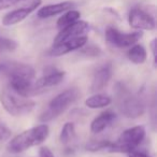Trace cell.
Segmentation results:
<instances>
[{
  "label": "cell",
  "instance_id": "19",
  "mask_svg": "<svg viewBox=\"0 0 157 157\" xmlns=\"http://www.w3.org/2000/svg\"><path fill=\"white\" fill-rule=\"evenodd\" d=\"M75 127L73 123H66L63 127L61 128L60 135H59V141L63 145H70L72 142L75 140Z\"/></svg>",
  "mask_w": 157,
  "mask_h": 157
},
{
  "label": "cell",
  "instance_id": "7",
  "mask_svg": "<svg viewBox=\"0 0 157 157\" xmlns=\"http://www.w3.org/2000/svg\"><path fill=\"white\" fill-rule=\"evenodd\" d=\"M42 0H21L17 5V9L12 10L2 17V25L5 26H13L23 22L30 13H33L37 8L40 7Z\"/></svg>",
  "mask_w": 157,
  "mask_h": 157
},
{
  "label": "cell",
  "instance_id": "11",
  "mask_svg": "<svg viewBox=\"0 0 157 157\" xmlns=\"http://www.w3.org/2000/svg\"><path fill=\"white\" fill-rule=\"evenodd\" d=\"M87 35H84L74 38H68V39L61 40L59 42H54L48 51V54L55 57L63 56V55H66L68 53L73 52V51L85 46V44L87 43Z\"/></svg>",
  "mask_w": 157,
  "mask_h": 157
},
{
  "label": "cell",
  "instance_id": "6",
  "mask_svg": "<svg viewBox=\"0 0 157 157\" xmlns=\"http://www.w3.org/2000/svg\"><path fill=\"white\" fill-rule=\"evenodd\" d=\"M144 138H145L144 126H141V125L133 126L123 131L120 137L116 139V141L112 142L109 147V152L124 153V154L135 152L138 146L142 143Z\"/></svg>",
  "mask_w": 157,
  "mask_h": 157
},
{
  "label": "cell",
  "instance_id": "25",
  "mask_svg": "<svg viewBox=\"0 0 157 157\" xmlns=\"http://www.w3.org/2000/svg\"><path fill=\"white\" fill-rule=\"evenodd\" d=\"M39 157H55V156L50 148L46 147V146H43L39 151Z\"/></svg>",
  "mask_w": 157,
  "mask_h": 157
},
{
  "label": "cell",
  "instance_id": "15",
  "mask_svg": "<svg viewBox=\"0 0 157 157\" xmlns=\"http://www.w3.org/2000/svg\"><path fill=\"white\" fill-rule=\"evenodd\" d=\"M116 115L112 111H105L99 114L97 117L94 118V121L90 124V131L93 133H100L103 130L111 126L112 123L115 121Z\"/></svg>",
  "mask_w": 157,
  "mask_h": 157
},
{
  "label": "cell",
  "instance_id": "5",
  "mask_svg": "<svg viewBox=\"0 0 157 157\" xmlns=\"http://www.w3.org/2000/svg\"><path fill=\"white\" fill-rule=\"evenodd\" d=\"M0 102L5 110L12 116H23L29 114L36 108V102L29 97L18 95L11 88L6 87L0 94Z\"/></svg>",
  "mask_w": 157,
  "mask_h": 157
},
{
  "label": "cell",
  "instance_id": "21",
  "mask_svg": "<svg viewBox=\"0 0 157 157\" xmlns=\"http://www.w3.org/2000/svg\"><path fill=\"white\" fill-rule=\"evenodd\" d=\"M17 48V43L10 38L0 37V54L13 52Z\"/></svg>",
  "mask_w": 157,
  "mask_h": 157
},
{
  "label": "cell",
  "instance_id": "4",
  "mask_svg": "<svg viewBox=\"0 0 157 157\" xmlns=\"http://www.w3.org/2000/svg\"><path fill=\"white\" fill-rule=\"evenodd\" d=\"M78 96H80V92L78 88H68L63 90L50 101L48 108L41 113L39 120L42 123H48L57 118L63 113H65L68 108L78 100Z\"/></svg>",
  "mask_w": 157,
  "mask_h": 157
},
{
  "label": "cell",
  "instance_id": "26",
  "mask_svg": "<svg viewBox=\"0 0 157 157\" xmlns=\"http://www.w3.org/2000/svg\"><path fill=\"white\" fill-rule=\"evenodd\" d=\"M151 50H152L153 58H154V63H156V39H153L150 44Z\"/></svg>",
  "mask_w": 157,
  "mask_h": 157
},
{
  "label": "cell",
  "instance_id": "13",
  "mask_svg": "<svg viewBox=\"0 0 157 157\" xmlns=\"http://www.w3.org/2000/svg\"><path fill=\"white\" fill-rule=\"evenodd\" d=\"M112 78L111 65H105L95 71L90 84V90L93 93H98L107 87L108 83Z\"/></svg>",
  "mask_w": 157,
  "mask_h": 157
},
{
  "label": "cell",
  "instance_id": "9",
  "mask_svg": "<svg viewBox=\"0 0 157 157\" xmlns=\"http://www.w3.org/2000/svg\"><path fill=\"white\" fill-rule=\"evenodd\" d=\"M65 76V71H60V70L56 69L48 71L41 78H38L37 81H33V87H31V97L42 94L45 90H48L50 88L60 84L63 81Z\"/></svg>",
  "mask_w": 157,
  "mask_h": 157
},
{
  "label": "cell",
  "instance_id": "3",
  "mask_svg": "<svg viewBox=\"0 0 157 157\" xmlns=\"http://www.w3.org/2000/svg\"><path fill=\"white\" fill-rule=\"evenodd\" d=\"M50 135V128L46 124H41L24 130L23 132L12 138L7 145L8 152L12 154H18L27 151L33 146L43 143Z\"/></svg>",
  "mask_w": 157,
  "mask_h": 157
},
{
  "label": "cell",
  "instance_id": "1",
  "mask_svg": "<svg viewBox=\"0 0 157 157\" xmlns=\"http://www.w3.org/2000/svg\"><path fill=\"white\" fill-rule=\"evenodd\" d=\"M35 76V69L28 63L13 60L0 63V78L8 82V87L24 97H31Z\"/></svg>",
  "mask_w": 157,
  "mask_h": 157
},
{
  "label": "cell",
  "instance_id": "20",
  "mask_svg": "<svg viewBox=\"0 0 157 157\" xmlns=\"http://www.w3.org/2000/svg\"><path fill=\"white\" fill-rule=\"evenodd\" d=\"M112 142L109 140H93L86 143L85 148L90 152H97L101 150H109Z\"/></svg>",
  "mask_w": 157,
  "mask_h": 157
},
{
  "label": "cell",
  "instance_id": "23",
  "mask_svg": "<svg viewBox=\"0 0 157 157\" xmlns=\"http://www.w3.org/2000/svg\"><path fill=\"white\" fill-rule=\"evenodd\" d=\"M10 137H11V130L7 126L0 123V143L9 140Z\"/></svg>",
  "mask_w": 157,
  "mask_h": 157
},
{
  "label": "cell",
  "instance_id": "8",
  "mask_svg": "<svg viewBox=\"0 0 157 157\" xmlns=\"http://www.w3.org/2000/svg\"><path fill=\"white\" fill-rule=\"evenodd\" d=\"M105 39L111 45L117 48H130L136 44L142 37L141 31H135V33H122L115 27H108L105 29Z\"/></svg>",
  "mask_w": 157,
  "mask_h": 157
},
{
  "label": "cell",
  "instance_id": "24",
  "mask_svg": "<svg viewBox=\"0 0 157 157\" xmlns=\"http://www.w3.org/2000/svg\"><path fill=\"white\" fill-rule=\"evenodd\" d=\"M21 0H0V11L17 5Z\"/></svg>",
  "mask_w": 157,
  "mask_h": 157
},
{
  "label": "cell",
  "instance_id": "22",
  "mask_svg": "<svg viewBox=\"0 0 157 157\" xmlns=\"http://www.w3.org/2000/svg\"><path fill=\"white\" fill-rule=\"evenodd\" d=\"M100 53H101V50L96 45H90V46H87V48L82 50V54L85 55V56H87V57L99 56Z\"/></svg>",
  "mask_w": 157,
  "mask_h": 157
},
{
  "label": "cell",
  "instance_id": "10",
  "mask_svg": "<svg viewBox=\"0 0 157 157\" xmlns=\"http://www.w3.org/2000/svg\"><path fill=\"white\" fill-rule=\"evenodd\" d=\"M128 22L132 28L138 30H153L155 29V18L147 10L141 7H135L130 10Z\"/></svg>",
  "mask_w": 157,
  "mask_h": 157
},
{
  "label": "cell",
  "instance_id": "2",
  "mask_svg": "<svg viewBox=\"0 0 157 157\" xmlns=\"http://www.w3.org/2000/svg\"><path fill=\"white\" fill-rule=\"evenodd\" d=\"M116 107L120 112L128 118H138L145 112V103L143 99L132 93L125 84L116 83L114 90Z\"/></svg>",
  "mask_w": 157,
  "mask_h": 157
},
{
  "label": "cell",
  "instance_id": "17",
  "mask_svg": "<svg viewBox=\"0 0 157 157\" xmlns=\"http://www.w3.org/2000/svg\"><path fill=\"white\" fill-rule=\"evenodd\" d=\"M127 57L135 65H142L145 63L147 54H146V50L143 45L136 43L132 46H130L129 51L127 52Z\"/></svg>",
  "mask_w": 157,
  "mask_h": 157
},
{
  "label": "cell",
  "instance_id": "27",
  "mask_svg": "<svg viewBox=\"0 0 157 157\" xmlns=\"http://www.w3.org/2000/svg\"><path fill=\"white\" fill-rule=\"evenodd\" d=\"M128 155H129V157H151V156H148V155H146L145 153L137 152V151H135V152L129 153Z\"/></svg>",
  "mask_w": 157,
  "mask_h": 157
},
{
  "label": "cell",
  "instance_id": "14",
  "mask_svg": "<svg viewBox=\"0 0 157 157\" xmlns=\"http://www.w3.org/2000/svg\"><path fill=\"white\" fill-rule=\"evenodd\" d=\"M73 7H74V3L71 2V1H63V2L54 3V5L44 6V7L39 9L37 15H38V17H40V18L53 17V16L63 14V12L72 9Z\"/></svg>",
  "mask_w": 157,
  "mask_h": 157
},
{
  "label": "cell",
  "instance_id": "12",
  "mask_svg": "<svg viewBox=\"0 0 157 157\" xmlns=\"http://www.w3.org/2000/svg\"><path fill=\"white\" fill-rule=\"evenodd\" d=\"M88 30H90V25L85 21H76L75 23L69 25V26L65 27V28L60 29L57 36L55 37L54 42H59L61 40L68 39V38H74L78 37V36H84L87 35Z\"/></svg>",
  "mask_w": 157,
  "mask_h": 157
},
{
  "label": "cell",
  "instance_id": "16",
  "mask_svg": "<svg viewBox=\"0 0 157 157\" xmlns=\"http://www.w3.org/2000/svg\"><path fill=\"white\" fill-rule=\"evenodd\" d=\"M112 103V98L105 94L96 93L85 100V105L90 109H101Z\"/></svg>",
  "mask_w": 157,
  "mask_h": 157
},
{
  "label": "cell",
  "instance_id": "18",
  "mask_svg": "<svg viewBox=\"0 0 157 157\" xmlns=\"http://www.w3.org/2000/svg\"><path fill=\"white\" fill-rule=\"evenodd\" d=\"M80 17H81V13L78 11L72 9L68 10V11L63 12V15L58 18V21H57V28L60 30V29L75 23L76 21L80 20Z\"/></svg>",
  "mask_w": 157,
  "mask_h": 157
}]
</instances>
